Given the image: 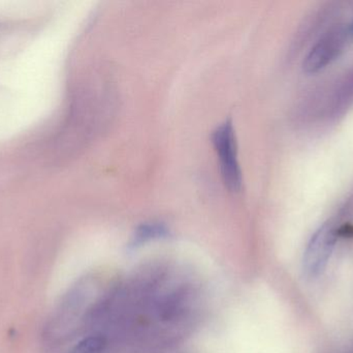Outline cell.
<instances>
[{"instance_id":"52a82bcc","label":"cell","mask_w":353,"mask_h":353,"mask_svg":"<svg viewBox=\"0 0 353 353\" xmlns=\"http://www.w3.org/2000/svg\"><path fill=\"white\" fill-rule=\"evenodd\" d=\"M345 32L347 37L353 39V21L350 23V26H348L347 30H346Z\"/></svg>"},{"instance_id":"8992f818","label":"cell","mask_w":353,"mask_h":353,"mask_svg":"<svg viewBox=\"0 0 353 353\" xmlns=\"http://www.w3.org/2000/svg\"><path fill=\"white\" fill-rule=\"evenodd\" d=\"M336 232L338 236H342V238H353V226H344L339 230H336Z\"/></svg>"},{"instance_id":"3957f363","label":"cell","mask_w":353,"mask_h":353,"mask_svg":"<svg viewBox=\"0 0 353 353\" xmlns=\"http://www.w3.org/2000/svg\"><path fill=\"white\" fill-rule=\"evenodd\" d=\"M343 37L338 32L317 44L305 59L304 70L307 73H315L325 68L339 53Z\"/></svg>"},{"instance_id":"277c9868","label":"cell","mask_w":353,"mask_h":353,"mask_svg":"<svg viewBox=\"0 0 353 353\" xmlns=\"http://www.w3.org/2000/svg\"><path fill=\"white\" fill-rule=\"evenodd\" d=\"M167 227L159 223H146L139 226L134 232L132 246L137 247L155 238H163L167 236Z\"/></svg>"},{"instance_id":"7a4b0ae2","label":"cell","mask_w":353,"mask_h":353,"mask_svg":"<svg viewBox=\"0 0 353 353\" xmlns=\"http://www.w3.org/2000/svg\"><path fill=\"white\" fill-rule=\"evenodd\" d=\"M337 238V232L327 224L312 236L304 256V273L307 277H319L325 271Z\"/></svg>"},{"instance_id":"5b68a950","label":"cell","mask_w":353,"mask_h":353,"mask_svg":"<svg viewBox=\"0 0 353 353\" xmlns=\"http://www.w3.org/2000/svg\"><path fill=\"white\" fill-rule=\"evenodd\" d=\"M107 341L105 338L101 335L88 336L81 340L70 353H103L105 350Z\"/></svg>"},{"instance_id":"6da1fadb","label":"cell","mask_w":353,"mask_h":353,"mask_svg":"<svg viewBox=\"0 0 353 353\" xmlns=\"http://www.w3.org/2000/svg\"><path fill=\"white\" fill-rule=\"evenodd\" d=\"M212 142L217 151L220 171L224 184L230 191H239L242 186V172L236 153V135L230 120L220 124L213 134Z\"/></svg>"}]
</instances>
